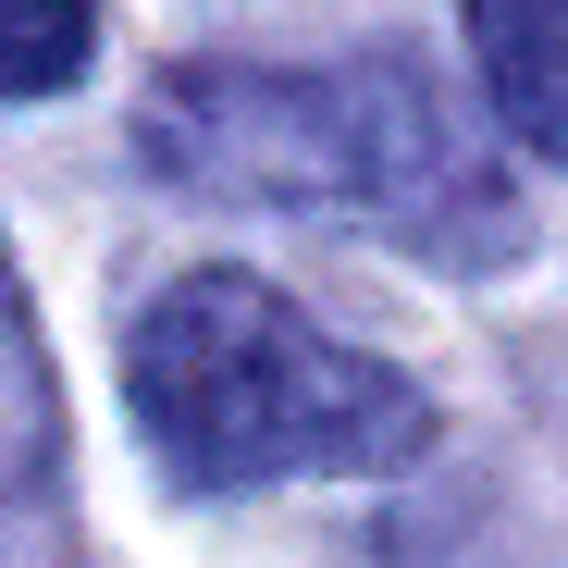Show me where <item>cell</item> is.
I'll use <instances>...</instances> for the list:
<instances>
[{"label":"cell","instance_id":"1","mask_svg":"<svg viewBox=\"0 0 568 568\" xmlns=\"http://www.w3.org/2000/svg\"><path fill=\"white\" fill-rule=\"evenodd\" d=\"M149 161L199 199L247 211H346L384 223L420 260L483 272L519 247L507 173L469 149L445 87L408 50H346V62H173L136 112Z\"/></svg>","mask_w":568,"mask_h":568},{"label":"cell","instance_id":"2","mask_svg":"<svg viewBox=\"0 0 568 568\" xmlns=\"http://www.w3.org/2000/svg\"><path fill=\"white\" fill-rule=\"evenodd\" d=\"M124 408L185 495L384 483L433 445V396L322 334L260 272H173L124 334Z\"/></svg>","mask_w":568,"mask_h":568},{"label":"cell","instance_id":"3","mask_svg":"<svg viewBox=\"0 0 568 568\" xmlns=\"http://www.w3.org/2000/svg\"><path fill=\"white\" fill-rule=\"evenodd\" d=\"M483 100L531 161H568V0H457Z\"/></svg>","mask_w":568,"mask_h":568},{"label":"cell","instance_id":"4","mask_svg":"<svg viewBox=\"0 0 568 568\" xmlns=\"http://www.w3.org/2000/svg\"><path fill=\"white\" fill-rule=\"evenodd\" d=\"M100 50V0H0V100H62Z\"/></svg>","mask_w":568,"mask_h":568}]
</instances>
